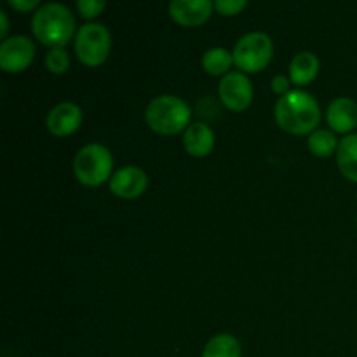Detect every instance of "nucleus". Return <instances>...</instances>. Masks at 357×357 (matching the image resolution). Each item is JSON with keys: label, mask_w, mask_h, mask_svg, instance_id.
<instances>
[{"label": "nucleus", "mask_w": 357, "mask_h": 357, "mask_svg": "<svg viewBox=\"0 0 357 357\" xmlns=\"http://www.w3.org/2000/svg\"><path fill=\"white\" fill-rule=\"evenodd\" d=\"M192 110L181 98L162 94L153 98L145 110V121L153 132L160 136H174L187 131L190 126Z\"/></svg>", "instance_id": "obj_3"}, {"label": "nucleus", "mask_w": 357, "mask_h": 357, "mask_svg": "<svg viewBox=\"0 0 357 357\" xmlns=\"http://www.w3.org/2000/svg\"><path fill=\"white\" fill-rule=\"evenodd\" d=\"M9 7L14 9L16 13H30V10L38 9L40 7V2L38 0H9Z\"/></svg>", "instance_id": "obj_23"}, {"label": "nucleus", "mask_w": 357, "mask_h": 357, "mask_svg": "<svg viewBox=\"0 0 357 357\" xmlns=\"http://www.w3.org/2000/svg\"><path fill=\"white\" fill-rule=\"evenodd\" d=\"M218 96L230 112H244L253 103V86L243 72H230L222 77Z\"/></svg>", "instance_id": "obj_7"}, {"label": "nucleus", "mask_w": 357, "mask_h": 357, "mask_svg": "<svg viewBox=\"0 0 357 357\" xmlns=\"http://www.w3.org/2000/svg\"><path fill=\"white\" fill-rule=\"evenodd\" d=\"M243 356V349H241V342L237 340L234 335L222 333L213 337L211 340L206 344L202 357H241Z\"/></svg>", "instance_id": "obj_17"}, {"label": "nucleus", "mask_w": 357, "mask_h": 357, "mask_svg": "<svg viewBox=\"0 0 357 357\" xmlns=\"http://www.w3.org/2000/svg\"><path fill=\"white\" fill-rule=\"evenodd\" d=\"M234 65L232 52L223 47H213L204 52L202 56V68L206 73L215 77H225L230 73V68Z\"/></svg>", "instance_id": "obj_16"}, {"label": "nucleus", "mask_w": 357, "mask_h": 357, "mask_svg": "<svg viewBox=\"0 0 357 357\" xmlns=\"http://www.w3.org/2000/svg\"><path fill=\"white\" fill-rule=\"evenodd\" d=\"M73 173L84 187H101L114 176V155L100 143H89L75 153Z\"/></svg>", "instance_id": "obj_4"}, {"label": "nucleus", "mask_w": 357, "mask_h": 357, "mask_svg": "<svg viewBox=\"0 0 357 357\" xmlns=\"http://www.w3.org/2000/svg\"><path fill=\"white\" fill-rule=\"evenodd\" d=\"M291 80L288 79V77H282V75H275L274 79H272V91H274L275 94H278L279 98L286 96L288 93H291Z\"/></svg>", "instance_id": "obj_22"}, {"label": "nucleus", "mask_w": 357, "mask_h": 357, "mask_svg": "<svg viewBox=\"0 0 357 357\" xmlns=\"http://www.w3.org/2000/svg\"><path fill=\"white\" fill-rule=\"evenodd\" d=\"M105 7H107V2H103V0H79L77 2V9H79L80 16L89 21L100 16Z\"/></svg>", "instance_id": "obj_21"}, {"label": "nucleus", "mask_w": 357, "mask_h": 357, "mask_svg": "<svg viewBox=\"0 0 357 357\" xmlns=\"http://www.w3.org/2000/svg\"><path fill=\"white\" fill-rule=\"evenodd\" d=\"M45 66L51 73L54 75H63V73L68 72L70 68V56L65 51V47H56L51 49L45 56Z\"/></svg>", "instance_id": "obj_19"}, {"label": "nucleus", "mask_w": 357, "mask_h": 357, "mask_svg": "<svg viewBox=\"0 0 357 357\" xmlns=\"http://www.w3.org/2000/svg\"><path fill=\"white\" fill-rule=\"evenodd\" d=\"M319 66V58L314 52H298L293 58V61L289 63V80L295 86H307V84H310L317 77Z\"/></svg>", "instance_id": "obj_14"}, {"label": "nucleus", "mask_w": 357, "mask_h": 357, "mask_svg": "<svg viewBox=\"0 0 357 357\" xmlns=\"http://www.w3.org/2000/svg\"><path fill=\"white\" fill-rule=\"evenodd\" d=\"M326 119L335 135H352L357 128V103L351 98H337L328 107Z\"/></svg>", "instance_id": "obj_12"}, {"label": "nucleus", "mask_w": 357, "mask_h": 357, "mask_svg": "<svg viewBox=\"0 0 357 357\" xmlns=\"http://www.w3.org/2000/svg\"><path fill=\"white\" fill-rule=\"evenodd\" d=\"M338 143L340 142H338L335 132L330 131V129H317L307 139L310 153L314 157H319V159H326V157H331L333 153H337Z\"/></svg>", "instance_id": "obj_18"}, {"label": "nucleus", "mask_w": 357, "mask_h": 357, "mask_svg": "<svg viewBox=\"0 0 357 357\" xmlns=\"http://www.w3.org/2000/svg\"><path fill=\"white\" fill-rule=\"evenodd\" d=\"M82 108L75 103H70V101H63V103L56 105L47 115V124L49 132L52 136H58V138H65V136L73 135V132L79 131L80 124H82Z\"/></svg>", "instance_id": "obj_11"}, {"label": "nucleus", "mask_w": 357, "mask_h": 357, "mask_svg": "<svg viewBox=\"0 0 357 357\" xmlns=\"http://www.w3.org/2000/svg\"><path fill=\"white\" fill-rule=\"evenodd\" d=\"M35 45L24 35H14L0 44V68L7 73H21L31 65Z\"/></svg>", "instance_id": "obj_8"}, {"label": "nucleus", "mask_w": 357, "mask_h": 357, "mask_svg": "<svg viewBox=\"0 0 357 357\" xmlns=\"http://www.w3.org/2000/svg\"><path fill=\"white\" fill-rule=\"evenodd\" d=\"M274 117L279 128L289 135H312L321 122V108L312 94L296 89L279 98Z\"/></svg>", "instance_id": "obj_1"}, {"label": "nucleus", "mask_w": 357, "mask_h": 357, "mask_svg": "<svg viewBox=\"0 0 357 357\" xmlns=\"http://www.w3.org/2000/svg\"><path fill=\"white\" fill-rule=\"evenodd\" d=\"M108 187H110L112 194L117 195L119 199L132 201L145 194L146 187H149V176L142 167L126 166L115 171L114 176L108 181Z\"/></svg>", "instance_id": "obj_9"}, {"label": "nucleus", "mask_w": 357, "mask_h": 357, "mask_svg": "<svg viewBox=\"0 0 357 357\" xmlns=\"http://www.w3.org/2000/svg\"><path fill=\"white\" fill-rule=\"evenodd\" d=\"M183 146L195 159L208 157L215 149V132L204 122H194L183 132Z\"/></svg>", "instance_id": "obj_13"}, {"label": "nucleus", "mask_w": 357, "mask_h": 357, "mask_svg": "<svg viewBox=\"0 0 357 357\" xmlns=\"http://www.w3.org/2000/svg\"><path fill=\"white\" fill-rule=\"evenodd\" d=\"M213 9L215 6L209 0H173L169 3L171 17L183 28H195L208 23Z\"/></svg>", "instance_id": "obj_10"}, {"label": "nucleus", "mask_w": 357, "mask_h": 357, "mask_svg": "<svg viewBox=\"0 0 357 357\" xmlns=\"http://www.w3.org/2000/svg\"><path fill=\"white\" fill-rule=\"evenodd\" d=\"M234 65L243 73H258L268 66L274 56V42L264 31L244 35L232 51Z\"/></svg>", "instance_id": "obj_5"}, {"label": "nucleus", "mask_w": 357, "mask_h": 357, "mask_svg": "<svg viewBox=\"0 0 357 357\" xmlns=\"http://www.w3.org/2000/svg\"><path fill=\"white\" fill-rule=\"evenodd\" d=\"M213 6H215L216 13L230 17L243 13L248 7V2L246 0H216V2H213Z\"/></svg>", "instance_id": "obj_20"}, {"label": "nucleus", "mask_w": 357, "mask_h": 357, "mask_svg": "<svg viewBox=\"0 0 357 357\" xmlns=\"http://www.w3.org/2000/svg\"><path fill=\"white\" fill-rule=\"evenodd\" d=\"M0 21H2V28H0V37L6 40L7 37V31H9V21H7V14L3 10H0Z\"/></svg>", "instance_id": "obj_24"}, {"label": "nucleus", "mask_w": 357, "mask_h": 357, "mask_svg": "<svg viewBox=\"0 0 357 357\" xmlns=\"http://www.w3.org/2000/svg\"><path fill=\"white\" fill-rule=\"evenodd\" d=\"M112 35L101 23H87L75 35V54L86 66H100L110 56Z\"/></svg>", "instance_id": "obj_6"}, {"label": "nucleus", "mask_w": 357, "mask_h": 357, "mask_svg": "<svg viewBox=\"0 0 357 357\" xmlns=\"http://www.w3.org/2000/svg\"><path fill=\"white\" fill-rule=\"evenodd\" d=\"M75 17L63 3H42L31 20V31L47 47H65L75 33Z\"/></svg>", "instance_id": "obj_2"}, {"label": "nucleus", "mask_w": 357, "mask_h": 357, "mask_svg": "<svg viewBox=\"0 0 357 357\" xmlns=\"http://www.w3.org/2000/svg\"><path fill=\"white\" fill-rule=\"evenodd\" d=\"M337 164L349 181L357 183V132L340 139L337 149Z\"/></svg>", "instance_id": "obj_15"}, {"label": "nucleus", "mask_w": 357, "mask_h": 357, "mask_svg": "<svg viewBox=\"0 0 357 357\" xmlns=\"http://www.w3.org/2000/svg\"><path fill=\"white\" fill-rule=\"evenodd\" d=\"M356 222H357V216H356Z\"/></svg>", "instance_id": "obj_25"}]
</instances>
